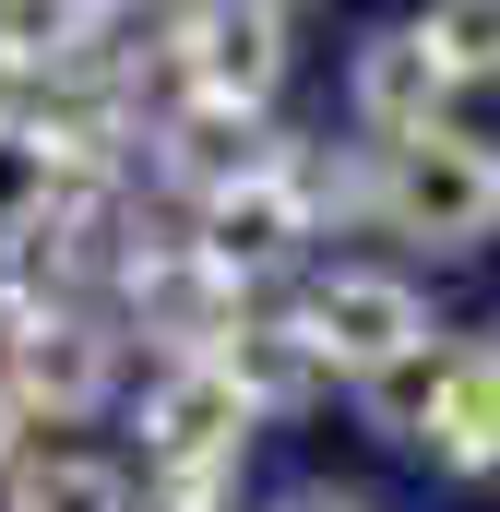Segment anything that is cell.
I'll use <instances>...</instances> for the list:
<instances>
[{
    "mask_svg": "<svg viewBox=\"0 0 500 512\" xmlns=\"http://www.w3.org/2000/svg\"><path fill=\"white\" fill-rule=\"evenodd\" d=\"M298 239H310V191H298V167H262L250 191H227V203H203L191 215V251L215 262V274H286L298 262Z\"/></svg>",
    "mask_w": 500,
    "mask_h": 512,
    "instance_id": "9c48e42d",
    "label": "cell"
},
{
    "mask_svg": "<svg viewBox=\"0 0 500 512\" xmlns=\"http://www.w3.org/2000/svg\"><path fill=\"white\" fill-rule=\"evenodd\" d=\"M346 108H358V131H370L381 155H393V143H429V131H453V120H441V108H453V72L429 60V36H417V24H393V36L358 48Z\"/></svg>",
    "mask_w": 500,
    "mask_h": 512,
    "instance_id": "ba28073f",
    "label": "cell"
},
{
    "mask_svg": "<svg viewBox=\"0 0 500 512\" xmlns=\"http://www.w3.org/2000/svg\"><path fill=\"white\" fill-rule=\"evenodd\" d=\"M417 36H429V60H441L453 84H477V72H500V0H441V12L417 24Z\"/></svg>",
    "mask_w": 500,
    "mask_h": 512,
    "instance_id": "2e32d148",
    "label": "cell"
},
{
    "mask_svg": "<svg viewBox=\"0 0 500 512\" xmlns=\"http://www.w3.org/2000/svg\"><path fill=\"white\" fill-rule=\"evenodd\" d=\"M381 227L405 239V251H489L500 239V143L477 131H429V143H393L381 155Z\"/></svg>",
    "mask_w": 500,
    "mask_h": 512,
    "instance_id": "6da1fadb",
    "label": "cell"
},
{
    "mask_svg": "<svg viewBox=\"0 0 500 512\" xmlns=\"http://www.w3.org/2000/svg\"><path fill=\"white\" fill-rule=\"evenodd\" d=\"M262 405L239 393L227 358H191V370H155L143 393V477H179V465H239Z\"/></svg>",
    "mask_w": 500,
    "mask_h": 512,
    "instance_id": "8992f818",
    "label": "cell"
},
{
    "mask_svg": "<svg viewBox=\"0 0 500 512\" xmlns=\"http://www.w3.org/2000/svg\"><path fill=\"white\" fill-rule=\"evenodd\" d=\"M239 501V465H179V477H155V512H227Z\"/></svg>",
    "mask_w": 500,
    "mask_h": 512,
    "instance_id": "e0dca14e",
    "label": "cell"
},
{
    "mask_svg": "<svg viewBox=\"0 0 500 512\" xmlns=\"http://www.w3.org/2000/svg\"><path fill=\"white\" fill-rule=\"evenodd\" d=\"M96 24H108V12H60V0H0V72H12V84H72V72L96 60V48H84Z\"/></svg>",
    "mask_w": 500,
    "mask_h": 512,
    "instance_id": "7c38bea8",
    "label": "cell"
},
{
    "mask_svg": "<svg viewBox=\"0 0 500 512\" xmlns=\"http://www.w3.org/2000/svg\"><path fill=\"white\" fill-rule=\"evenodd\" d=\"M429 453L453 477H489L500 465V346H465L453 382H441V417H429Z\"/></svg>",
    "mask_w": 500,
    "mask_h": 512,
    "instance_id": "8fae6325",
    "label": "cell"
},
{
    "mask_svg": "<svg viewBox=\"0 0 500 512\" xmlns=\"http://www.w3.org/2000/svg\"><path fill=\"white\" fill-rule=\"evenodd\" d=\"M108 322H84V310H60V298H24L12 310V334H0V393H12V417H48V429H72V417H96L108 405Z\"/></svg>",
    "mask_w": 500,
    "mask_h": 512,
    "instance_id": "277c9868",
    "label": "cell"
},
{
    "mask_svg": "<svg viewBox=\"0 0 500 512\" xmlns=\"http://www.w3.org/2000/svg\"><path fill=\"white\" fill-rule=\"evenodd\" d=\"M274 512H370V501H358V489H286Z\"/></svg>",
    "mask_w": 500,
    "mask_h": 512,
    "instance_id": "ac0fdd59",
    "label": "cell"
},
{
    "mask_svg": "<svg viewBox=\"0 0 500 512\" xmlns=\"http://www.w3.org/2000/svg\"><path fill=\"white\" fill-rule=\"evenodd\" d=\"M72 155L48 143V120H0V251H24V239H48L60 215H72Z\"/></svg>",
    "mask_w": 500,
    "mask_h": 512,
    "instance_id": "30bf717a",
    "label": "cell"
},
{
    "mask_svg": "<svg viewBox=\"0 0 500 512\" xmlns=\"http://www.w3.org/2000/svg\"><path fill=\"white\" fill-rule=\"evenodd\" d=\"M453 358H465V346H417V358H393L381 382H358V417H370L381 441H429V417H441V382H453Z\"/></svg>",
    "mask_w": 500,
    "mask_h": 512,
    "instance_id": "5bb4252c",
    "label": "cell"
},
{
    "mask_svg": "<svg viewBox=\"0 0 500 512\" xmlns=\"http://www.w3.org/2000/svg\"><path fill=\"white\" fill-rule=\"evenodd\" d=\"M167 60H179V84H191L203 108L262 120V96H274L286 60H298V12H274V0H203V12L167 24Z\"/></svg>",
    "mask_w": 500,
    "mask_h": 512,
    "instance_id": "3957f363",
    "label": "cell"
},
{
    "mask_svg": "<svg viewBox=\"0 0 500 512\" xmlns=\"http://www.w3.org/2000/svg\"><path fill=\"white\" fill-rule=\"evenodd\" d=\"M298 334H310V346H322V370H346V382H381L393 358L441 346L429 298H417L405 274H370V262H334V274L298 298Z\"/></svg>",
    "mask_w": 500,
    "mask_h": 512,
    "instance_id": "7a4b0ae2",
    "label": "cell"
},
{
    "mask_svg": "<svg viewBox=\"0 0 500 512\" xmlns=\"http://www.w3.org/2000/svg\"><path fill=\"white\" fill-rule=\"evenodd\" d=\"M120 286H131V322L167 346V370H191V358H227V346L250 334L239 274H215L191 239H143V251L120 262Z\"/></svg>",
    "mask_w": 500,
    "mask_h": 512,
    "instance_id": "5b68a950",
    "label": "cell"
},
{
    "mask_svg": "<svg viewBox=\"0 0 500 512\" xmlns=\"http://www.w3.org/2000/svg\"><path fill=\"white\" fill-rule=\"evenodd\" d=\"M227 370H239V393L262 405V417H286V405H310V393L334 382V370H322V346H310L298 322H250L239 346H227Z\"/></svg>",
    "mask_w": 500,
    "mask_h": 512,
    "instance_id": "4fadbf2b",
    "label": "cell"
},
{
    "mask_svg": "<svg viewBox=\"0 0 500 512\" xmlns=\"http://www.w3.org/2000/svg\"><path fill=\"white\" fill-rule=\"evenodd\" d=\"M0 120H12V72H0Z\"/></svg>",
    "mask_w": 500,
    "mask_h": 512,
    "instance_id": "ffe728a7",
    "label": "cell"
},
{
    "mask_svg": "<svg viewBox=\"0 0 500 512\" xmlns=\"http://www.w3.org/2000/svg\"><path fill=\"white\" fill-rule=\"evenodd\" d=\"M12 512H131V477L96 453H36L12 465Z\"/></svg>",
    "mask_w": 500,
    "mask_h": 512,
    "instance_id": "9a60e30c",
    "label": "cell"
},
{
    "mask_svg": "<svg viewBox=\"0 0 500 512\" xmlns=\"http://www.w3.org/2000/svg\"><path fill=\"white\" fill-rule=\"evenodd\" d=\"M143 143H155V179H167V191H191V215H203V203H227V191H250L262 167H286V143H274L262 120L203 108V96H179Z\"/></svg>",
    "mask_w": 500,
    "mask_h": 512,
    "instance_id": "52a82bcc",
    "label": "cell"
},
{
    "mask_svg": "<svg viewBox=\"0 0 500 512\" xmlns=\"http://www.w3.org/2000/svg\"><path fill=\"white\" fill-rule=\"evenodd\" d=\"M12 441H24V417H12V393H0V477H12Z\"/></svg>",
    "mask_w": 500,
    "mask_h": 512,
    "instance_id": "d6986e66",
    "label": "cell"
}]
</instances>
